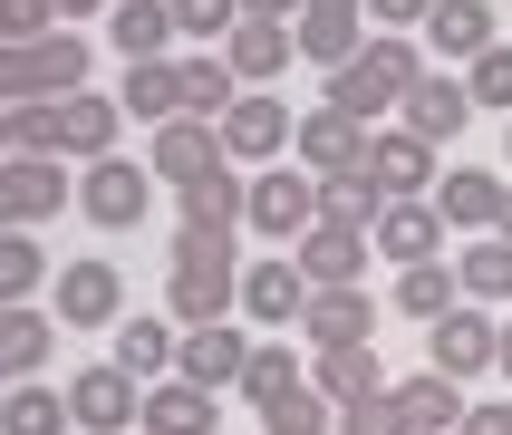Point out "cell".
Listing matches in <instances>:
<instances>
[{"instance_id":"38","label":"cell","mask_w":512,"mask_h":435,"mask_svg":"<svg viewBox=\"0 0 512 435\" xmlns=\"http://www.w3.org/2000/svg\"><path fill=\"white\" fill-rule=\"evenodd\" d=\"M39 281H49V252H39V232H0V310H20Z\"/></svg>"},{"instance_id":"13","label":"cell","mask_w":512,"mask_h":435,"mask_svg":"<svg viewBox=\"0 0 512 435\" xmlns=\"http://www.w3.org/2000/svg\"><path fill=\"white\" fill-rule=\"evenodd\" d=\"M300 329H310V358H319V348H368L377 339V290L368 281L310 290V300H300Z\"/></svg>"},{"instance_id":"11","label":"cell","mask_w":512,"mask_h":435,"mask_svg":"<svg viewBox=\"0 0 512 435\" xmlns=\"http://www.w3.org/2000/svg\"><path fill=\"white\" fill-rule=\"evenodd\" d=\"M68 397V426L78 435H136V377L116 368V358H97V368H78V387H58Z\"/></svg>"},{"instance_id":"42","label":"cell","mask_w":512,"mask_h":435,"mask_svg":"<svg viewBox=\"0 0 512 435\" xmlns=\"http://www.w3.org/2000/svg\"><path fill=\"white\" fill-rule=\"evenodd\" d=\"M339 435H406L397 406H387V387H377V397H358V406H339Z\"/></svg>"},{"instance_id":"7","label":"cell","mask_w":512,"mask_h":435,"mask_svg":"<svg viewBox=\"0 0 512 435\" xmlns=\"http://www.w3.org/2000/svg\"><path fill=\"white\" fill-rule=\"evenodd\" d=\"M49 319L58 329H116V319H126L116 261H68V271H49Z\"/></svg>"},{"instance_id":"51","label":"cell","mask_w":512,"mask_h":435,"mask_svg":"<svg viewBox=\"0 0 512 435\" xmlns=\"http://www.w3.org/2000/svg\"><path fill=\"white\" fill-rule=\"evenodd\" d=\"M0 387H10V377H0Z\"/></svg>"},{"instance_id":"31","label":"cell","mask_w":512,"mask_h":435,"mask_svg":"<svg viewBox=\"0 0 512 435\" xmlns=\"http://www.w3.org/2000/svg\"><path fill=\"white\" fill-rule=\"evenodd\" d=\"M464 290H455V271L445 261H406L397 281H387V310H406V319H445Z\"/></svg>"},{"instance_id":"6","label":"cell","mask_w":512,"mask_h":435,"mask_svg":"<svg viewBox=\"0 0 512 435\" xmlns=\"http://www.w3.org/2000/svg\"><path fill=\"white\" fill-rule=\"evenodd\" d=\"M358 49H368V10H358V0H300V20H290V58H310L319 78H339Z\"/></svg>"},{"instance_id":"29","label":"cell","mask_w":512,"mask_h":435,"mask_svg":"<svg viewBox=\"0 0 512 435\" xmlns=\"http://www.w3.org/2000/svg\"><path fill=\"white\" fill-rule=\"evenodd\" d=\"M455 290L474 300V310L512 300V242H503V232H474V242H464V261H455Z\"/></svg>"},{"instance_id":"39","label":"cell","mask_w":512,"mask_h":435,"mask_svg":"<svg viewBox=\"0 0 512 435\" xmlns=\"http://www.w3.org/2000/svg\"><path fill=\"white\" fill-rule=\"evenodd\" d=\"M310 223H348V232H368V223H377V184H368V165H358V174H329Z\"/></svg>"},{"instance_id":"41","label":"cell","mask_w":512,"mask_h":435,"mask_svg":"<svg viewBox=\"0 0 512 435\" xmlns=\"http://www.w3.org/2000/svg\"><path fill=\"white\" fill-rule=\"evenodd\" d=\"M174 10V39H223L232 29V0H165Z\"/></svg>"},{"instance_id":"23","label":"cell","mask_w":512,"mask_h":435,"mask_svg":"<svg viewBox=\"0 0 512 435\" xmlns=\"http://www.w3.org/2000/svg\"><path fill=\"white\" fill-rule=\"evenodd\" d=\"M464 116H474V97H464V78H435V68H426V78L406 87L397 126H406V136H426V145H445V136L464 126Z\"/></svg>"},{"instance_id":"40","label":"cell","mask_w":512,"mask_h":435,"mask_svg":"<svg viewBox=\"0 0 512 435\" xmlns=\"http://www.w3.org/2000/svg\"><path fill=\"white\" fill-rule=\"evenodd\" d=\"M455 78H464V97H474V107H493V116H512V49H503V39H493L484 58H464Z\"/></svg>"},{"instance_id":"12","label":"cell","mask_w":512,"mask_h":435,"mask_svg":"<svg viewBox=\"0 0 512 435\" xmlns=\"http://www.w3.org/2000/svg\"><path fill=\"white\" fill-rule=\"evenodd\" d=\"M290 155H300V174H310V184L358 174V165H368V126H358V116H339V107H310L300 126H290Z\"/></svg>"},{"instance_id":"27","label":"cell","mask_w":512,"mask_h":435,"mask_svg":"<svg viewBox=\"0 0 512 435\" xmlns=\"http://www.w3.org/2000/svg\"><path fill=\"white\" fill-rule=\"evenodd\" d=\"M310 387L329 406H358V397L387 387V368H377V348H319V358H310Z\"/></svg>"},{"instance_id":"3","label":"cell","mask_w":512,"mask_h":435,"mask_svg":"<svg viewBox=\"0 0 512 435\" xmlns=\"http://www.w3.org/2000/svg\"><path fill=\"white\" fill-rule=\"evenodd\" d=\"M78 29H49V39H0V107H39V97H78L87 87Z\"/></svg>"},{"instance_id":"22","label":"cell","mask_w":512,"mask_h":435,"mask_svg":"<svg viewBox=\"0 0 512 435\" xmlns=\"http://www.w3.org/2000/svg\"><path fill=\"white\" fill-rule=\"evenodd\" d=\"M213 406L223 397H203V387H184V377H155L136 397V435H213Z\"/></svg>"},{"instance_id":"46","label":"cell","mask_w":512,"mask_h":435,"mask_svg":"<svg viewBox=\"0 0 512 435\" xmlns=\"http://www.w3.org/2000/svg\"><path fill=\"white\" fill-rule=\"evenodd\" d=\"M232 20H300V0H232Z\"/></svg>"},{"instance_id":"37","label":"cell","mask_w":512,"mask_h":435,"mask_svg":"<svg viewBox=\"0 0 512 435\" xmlns=\"http://www.w3.org/2000/svg\"><path fill=\"white\" fill-rule=\"evenodd\" d=\"M184 223H203V232H232V223H242V165L184 184Z\"/></svg>"},{"instance_id":"10","label":"cell","mask_w":512,"mask_h":435,"mask_svg":"<svg viewBox=\"0 0 512 435\" xmlns=\"http://www.w3.org/2000/svg\"><path fill=\"white\" fill-rule=\"evenodd\" d=\"M145 203H155V174H145L136 155H97V165L78 174V213H87V223H107V232L145 223Z\"/></svg>"},{"instance_id":"19","label":"cell","mask_w":512,"mask_h":435,"mask_svg":"<svg viewBox=\"0 0 512 435\" xmlns=\"http://www.w3.org/2000/svg\"><path fill=\"white\" fill-rule=\"evenodd\" d=\"M426 203H435V223H445V232H493V213H503V184H493L484 165H445Z\"/></svg>"},{"instance_id":"16","label":"cell","mask_w":512,"mask_h":435,"mask_svg":"<svg viewBox=\"0 0 512 435\" xmlns=\"http://www.w3.org/2000/svg\"><path fill=\"white\" fill-rule=\"evenodd\" d=\"M290 271L310 290H339V281H368V232H348V223H310L300 242H290Z\"/></svg>"},{"instance_id":"20","label":"cell","mask_w":512,"mask_h":435,"mask_svg":"<svg viewBox=\"0 0 512 435\" xmlns=\"http://www.w3.org/2000/svg\"><path fill=\"white\" fill-rule=\"evenodd\" d=\"M368 252H387L397 271H406V261H435V252H445V223H435V203H377Z\"/></svg>"},{"instance_id":"36","label":"cell","mask_w":512,"mask_h":435,"mask_svg":"<svg viewBox=\"0 0 512 435\" xmlns=\"http://www.w3.org/2000/svg\"><path fill=\"white\" fill-rule=\"evenodd\" d=\"M261 435H339V406H329L310 377H300L290 397H271V406H261Z\"/></svg>"},{"instance_id":"2","label":"cell","mask_w":512,"mask_h":435,"mask_svg":"<svg viewBox=\"0 0 512 435\" xmlns=\"http://www.w3.org/2000/svg\"><path fill=\"white\" fill-rule=\"evenodd\" d=\"M416 78H426V58L406 49V39H387V29H377L368 49L348 58L339 78H329V107L358 116V126H387V116L406 107V87H416Z\"/></svg>"},{"instance_id":"33","label":"cell","mask_w":512,"mask_h":435,"mask_svg":"<svg viewBox=\"0 0 512 435\" xmlns=\"http://www.w3.org/2000/svg\"><path fill=\"white\" fill-rule=\"evenodd\" d=\"M116 107L136 116V126H174V116H184V97H174V58H145V68H126Z\"/></svg>"},{"instance_id":"14","label":"cell","mask_w":512,"mask_h":435,"mask_svg":"<svg viewBox=\"0 0 512 435\" xmlns=\"http://www.w3.org/2000/svg\"><path fill=\"white\" fill-rule=\"evenodd\" d=\"M242 358H252V339H242L232 319H203V329H174V377H184V387H203V397H223L232 377H242Z\"/></svg>"},{"instance_id":"49","label":"cell","mask_w":512,"mask_h":435,"mask_svg":"<svg viewBox=\"0 0 512 435\" xmlns=\"http://www.w3.org/2000/svg\"><path fill=\"white\" fill-rule=\"evenodd\" d=\"M493 232H503V242H512V184H503V213H493Z\"/></svg>"},{"instance_id":"5","label":"cell","mask_w":512,"mask_h":435,"mask_svg":"<svg viewBox=\"0 0 512 435\" xmlns=\"http://www.w3.org/2000/svg\"><path fill=\"white\" fill-rule=\"evenodd\" d=\"M310 213H319V184L300 165H261L252 184H242V223H252L261 242H300Z\"/></svg>"},{"instance_id":"47","label":"cell","mask_w":512,"mask_h":435,"mask_svg":"<svg viewBox=\"0 0 512 435\" xmlns=\"http://www.w3.org/2000/svg\"><path fill=\"white\" fill-rule=\"evenodd\" d=\"M58 20H97V10H107V0H49Z\"/></svg>"},{"instance_id":"34","label":"cell","mask_w":512,"mask_h":435,"mask_svg":"<svg viewBox=\"0 0 512 435\" xmlns=\"http://www.w3.org/2000/svg\"><path fill=\"white\" fill-rule=\"evenodd\" d=\"M49 348H58V319L49 310H29V300H20V310H0V377H29Z\"/></svg>"},{"instance_id":"26","label":"cell","mask_w":512,"mask_h":435,"mask_svg":"<svg viewBox=\"0 0 512 435\" xmlns=\"http://www.w3.org/2000/svg\"><path fill=\"white\" fill-rule=\"evenodd\" d=\"M116 368L136 377V387H155V377H174V319H116Z\"/></svg>"},{"instance_id":"1","label":"cell","mask_w":512,"mask_h":435,"mask_svg":"<svg viewBox=\"0 0 512 435\" xmlns=\"http://www.w3.org/2000/svg\"><path fill=\"white\" fill-rule=\"evenodd\" d=\"M232 290H242V261H232V232L174 223V232H165V300H174V329H203V319H232Z\"/></svg>"},{"instance_id":"24","label":"cell","mask_w":512,"mask_h":435,"mask_svg":"<svg viewBox=\"0 0 512 435\" xmlns=\"http://www.w3.org/2000/svg\"><path fill=\"white\" fill-rule=\"evenodd\" d=\"M232 300H242L261 329H290V319H300V300H310V281H300L290 261H242V290H232Z\"/></svg>"},{"instance_id":"15","label":"cell","mask_w":512,"mask_h":435,"mask_svg":"<svg viewBox=\"0 0 512 435\" xmlns=\"http://www.w3.org/2000/svg\"><path fill=\"white\" fill-rule=\"evenodd\" d=\"M493 339H503V329H493L474 300H455L445 319H426V358H435V377H455V387L493 368Z\"/></svg>"},{"instance_id":"32","label":"cell","mask_w":512,"mask_h":435,"mask_svg":"<svg viewBox=\"0 0 512 435\" xmlns=\"http://www.w3.org/2000/svg\"><path fill=\"white\" fill-rule=\"evenodd\" d=\"M300 377H310V358H300V348H281V339H261L252 358H242V377H232V397H252V406H271V397H290V387H300Z\"/></svg>"},{"instance_id":"52","label":"cell","mask_w":512,"mask_h":435,"mask_svg":"<svg viewBox=\"0 0 512 435\" xmlns=\"http://www.w3.org/2000/svg\"><path fill=\"white\" fill-rule=\"evenodd\" d=\"M503 136H512V126H503Z\"/></svg>"},{"instance_id":"35","label":"cell","mask_w":512,"mask_h":435,"mask_svg":"<svg viewBox=\"0 0 512 435\" xmlns=\"http://www.w3.org/2000/svg\"><path fill=\"white\" fill-rule=\"evenodd\" d=\"M0 435H68V397L10 377V387H0Z\"/></svg>"},{"instance_id":"28","label":"cell","mask_w":512,"mask_h":435,"mask_svg":"<svg viewBox=\"0 0 512 435\" xmlns=\"http://www.w3.org/2000/svg\"><path fill=\"white\" fill-rule=\"evenodd\" d=\"M426 49H445L455 68L484 58L493 49V10H484V0H435V10H426Z\"/></svg>"},{"instance_id":"43","label":"cell","mask_w":512,"mask_h":435,"mask_svg":"<svg viewBox=\"0 0 512 435\" xmlns=\"http://www.w3.org/2000/svg\"><path fill=\"white\" fill-rule=\"evenodd\" d=\"M49 29H58L49 0H0V39H49Z\"/></svg>"},{"instance_id":"17","label":"cell","mask_w":512,"mask_h":435,"mask_svg":"<svg viewBox=\"0 0 512 435\" xmlns=\"http://www.w3.org/2000/svg\"><path fill=\"white\" fill-rule=\"evenodd\" d=\"M213 58L232 68V87H271L290 68V20H232L213 39Z\"/></svg>"},{"instance_id":"30","label":"cell","mask_w":512,"mask_h":435,"mask_svg":"<svg viewBox=\"0 0 512 435\" xmlns=\"http://www.w3.org/2000/svg\"><path fill=\"white\" fill-rule=\"evenodd\" d=\"M107 39L145 68V58L174 49V10H165V0H116V10H107Z\"/></svg>"},{"instance_id":"4","label":"cell","mask_w":512,"mask_h":435,"mask_svg":"<svg viewBox=\"0 0 512 435\" xmlns=\"http://www.w3.org/2000/svg\"><path fill=\"white\" fill-rule=\"evenodd\" d=\"M290 126H300V116H290L271 87H242L213 136H223V165H281V155H290Z\"/></svg>"},{"instance_id":"45","label":"cell","mask_w":512,"mask_h":435,"mask_svg":"<svg viewBox=\"0 0 512 435\" xmlns=\"http://www.w3.org/2000/svg\"><path fill=\"white\" fill-rule=\"evenodd\" d=\"M455 435H512V406H503V397H493V406H464Z\"/></svg>"},{"instance_id":"25","label":"cell","mask_w":512,"mask_h":435,"mask_svg":"<svg viewBox=\"0 0 512 435\" xmlns=\"http://www.w3.org/2000/svg\"><path fill=\"white\" fill-rule=\"evenodd\" d=\"M174 97H184L194 126H223V107L242 97V87H232V68H223L213 49H194V58H174Z\"/></svg>"},{"instance_id":"21","label":"cell","mask_w":512,"mask_h":435,"mask_svg":"<svg viewBox=\"0 0 512 435\" xmlns=\"http://www.w3.org/2000/svg\"><path fill=\"white\" fill-rule=\"evenodd\" d=\"M387 406H397V426L406 435H455L464 426V387H455V377H397V387H387Z\"/></svg>"},{"instance_id":"18","label":"cell","mask_w":512,"mask_h":435,"mask_svg":"<svg viewBox=\"0 0 512 435\" xmlns=\"http://www.w3.org/2000/svg\"><path fill=\"white\" fill-rule=\"evenodd\" d=\"M145 174L155 184H203V174H223V136L213 126H194V116H174V126H155V155H145Z\"/></svg>"},{"instance_id":"50","label":"cell","mask_w":512,"mask_h":435,"mask_svg":"<svg viewBox=\"0 0 512 435\" xmlns=\"http://www.w3.org/2000/svg\"><path fill=\"white\" fill-rule=\"evenodd\" d=\"M0 155H10V107H0Z\"/></svg>"},{"instance_id":"8","label":"cell","mask_w":512,"mask_h":435,"mask_svg":"<svg viewBox=\"0 0 512 435\" xmlns=\"http://www.w3.org/2000/svg\"><path fill=\"white\" fill-rule=\"evenodd\" d=\"M435 145L426 136H406V126H368V184H377V203H426L435 194Z\"/></svg>"},{"instance_id":"9","label":"cell","mask_w":512,"mask_h":435,"mask_svg":"<svg viewBox=\"0 0 512 435\" xmlns=\"http://www.w3.org/2000/svg\"><path fill=\"white\" fill-rule=\"evenodd\" d=\"M49 213H68V165H49V155H0V232H39Z\"/></svg>"},{"instance_id":"44","label":"cell","mask_w":512,"mask_h":435,"mask_svg":"<svg viewBox=\"0 0 512 435\" xmlns=\"http://www.w3.org/2000/svg\"><path fill=\"white\" fill-rule=\"evenodd\" d=\"M358 10H368L387 39H397V29H426V10H435V0H358Z\"/></svg>"},{"instance_id":"48","label":"cell","mask_w":512,"mask_h":435,"mask_svg":"<svg viewBox=\"0 0 512 435\" xmlns=\"http://www.w3.org/2000/svg\"><path fill=\"white\" fill-rule=\"evenodd\" d=\"M493 368H503V377H512V319H503V339H493Z\"/></svg>"}]
</instances>
